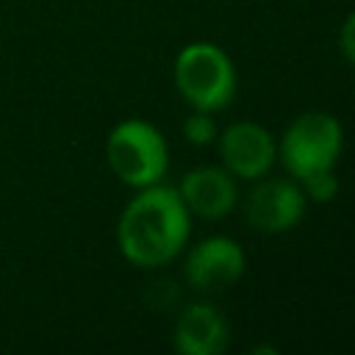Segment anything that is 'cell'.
Returning <instances> with one entry per match:
<instances>
[{
    "label": "cell",
    "mask_w": 355,
    "mask_h": 355,
    "mask_svg": "<svg viewBox=\"0 0 355 355\" xmlns=\"http://www.w3.org/2000/svg\"><path fill=\"white\" fill-rule=\"evenodd\" d=\"M219 158L222 166L236 178V180H258L263 178L272 164L277 161V141L272 133L250 119L230 122L219 136H216Z\"/></svg>",
    "instance_id": "cell-7"
},
{
    "label": "cell",
    "mask_w": 355,
    "mask_h": 355,
    "mask_svg": "<svg viewBox=\"0 0 355 355\" xmlns=\"http://www.w3.org/2000/svg\"><path fill=\"white\" fill-rule=\"evenodd\" d=\"M227 344L230 324L214 302L200 300L180 311L172 330V347L180 355H222Z\"/></svg>",
    "instance_id": "cell-8"
},
{
    "label": "cell",
    "mask_w": 355,
    "mask_h": 355,
    "mask_svg": "<svg viewBox=\"0 0 355 355\" xmlns=\"http://www.w3.org/2000/svg\"><path fill=\"white\" fill-rule=\"evenodd\" d=\"M105 161L125 186L144 189L164 180L169 169V147L153 122L122 119L105 139Z\"/></svg>",
    "instance_id": "cell-3"
},
{
    "label": "cell",
    "mask_w": 355,
    "mask_h": 355,
    "mask_svg": "<svg viewBox=\"0 0 355 355\" xmlns=\"http://www.w3.org/2000/svg\"><path fill=\"white\" fill-rule=\"evenodd\" d=\"M180 200L189 214L202 219H222L239 202L236 178L225 166H197L180 178Z\"/></svg>",
    "instance_id": "cell-9"
},
{
    "label": "cell",
    "mask_w": 355,
    "mask_h": 355,
    "mask_svg": "<svg viewBox=\"0 0 355 355\" xmlns=\"http://www.w3.org/2000/svg\"><path fill=\"white\" fill-rule=\"evenodd\" d=\"M247 269V255L241 244L230 236H208L197 241L186 261L183 277L197 294H219L241 280Z\"/></svg>",
    "instance_id": "cell-6"
},
{
    "label": "cell",
    "mask_w": 355,
    "mask_h": 355,
    "mask_svg": "<svg viewBox=\"0 0 355 355\" xmlns=\"http://www.w3.org/2000/svg\"><path fill=\"white\" fill-rule=\"evenodd\" d=\"M338 50H341L344 61L355 69V11L347 14V19L341 22V31H338Z\"/></svg>",
    "instance_id": "cell-12"
},
{
    "label": "cell",
    "mask_w": 355,
    "mask_h": 355,
    "mask_svg": "<svg viewBox=\"0 0 355 355\" xmlns=\"http://www.w3.org/2000/svg\"><path fill=\"white\" fill-rule=\"evenodd\" d=\"M341 150V122L327 111H305L283 130V139L277 141V161L294 180H302L313 172L336 169Z\"/></svg>",
    "instance_id": "cell-4"
},
{
    "label": "cell",
    "mask_w": 355,
    "mask_h": 355,
    "mask_svg": "<svg viewBox=\"0 0 355 355\" xmlns=\"http://www.w3.org/2000/svg\"><path fill=\"white\" fill-rule=\"evenodd\" d=\"M297 183H300V189H302V194H305L308 202L324 205V202L336 200V194H338V178H336L333 169L313 172V175H308V178H302V180H297Z\"/></svg>",
    "instance_id": "cell-11"
},
{
    "label": "cell",
    "mask_w": 355,
    "mask_h": 355,
    "mask_svg": "<svg viewBox=\"0 0 355 355\" xmlns=\"http://www.w3.org/2000/svg\"><path fill=\"white\" fill-rule=\"evenodd\" d=\"M244 197L247 225L258 233H286L297 227L308 211V200L294 178H258Z\"/></svg>",
    "instance_id": "cell-5"
},
{
    "label": "cell",
    "mask_w": 355,
    "mask_h": 355,
    "mask_svg": "<svg viewBox=\"0 0 355 355\" xmlns=\"http://www.w3.org/2000/svg\"><path fill=\"white\" fill-rule=\"evenodd\" d=\"M175 86L194 111L216 114L236 97V67L230 55L211 42H191L175 58Z\"/></svg>",
    "instance_id": "cell-2"
},
{
    "label": "cell",
    "mask_w": 355,
    "mask_h": 355,
    "mask_svg": "<svg viewBox=\"0 0 355 355\" xmlns=\"http://www.w3.org/2000/svg\"><path fill=\"white\" fill-rule=\"evenodd\" d=\"M191 214L172 186L153 183L136 189V197L116 219V247L122 258L139 269L172 263L189 244Z\"/></svg>",
    "instance_id": "cell-1"
},
{
    "label": "cell",
    "mask_w": 355,
    "mask_h": 355,
    "mask_svg": "<svg viewBox=\"0 0 355 355\" xmlns=\"http://www.w3.org/2000/svg\"><path fill=\"white\" fill-rule=\"evenodd\" d=\"M216 136H219V128H216L214 114H208V111H191L183 119V139L189 144L208 147L211 141H216Z\"/></svg>",
    "instance_id": "cell-10"
}]
</instances>
